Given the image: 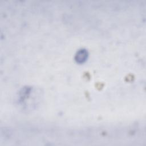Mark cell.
<instances>
[{"instance_id":"6da1fadb","label":"cell","mask_w":146,"mask_h":146,"mask_svg":"<svg viewBox=\"0 0 146 146\" xmlns=\"http://www.w3.org/2000/svg\"><path fill=\"white\" fill-rule=\"evenodd\" d=\"M87 51L84 49H81L79 50L76 54L75 59L78 63H83L87 59Z\"/></svg>"}]
</instances>
